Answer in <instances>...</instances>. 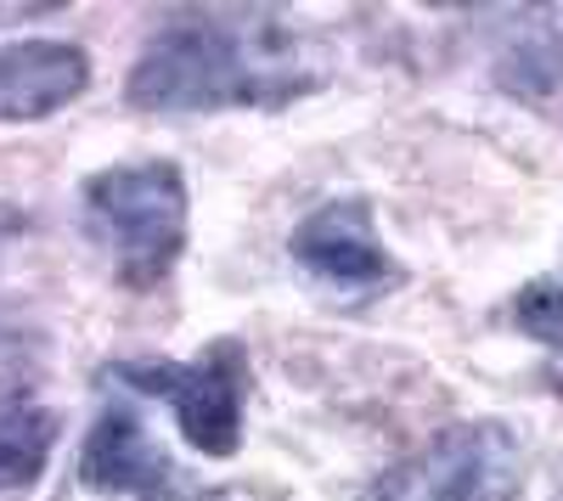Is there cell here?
<instances>
[{
	"mask_svg": "<svg viewBox=\"0 0 563 501\" xmlns=\"http://www.w3.org/2000/svg\"><path fill=\"white\" fill-rule=\"evenodd\" d=\"M321 85L305 40L276 12H169L124 79L141 113H225L288 108Z\"/></svg>",
	"mask_w": 563,
	"mask_h": 501,
	"instance_id": "obj_1",
	"label": "cell"
},
{
	"mask_svg": "<svg viewBox=\"0 0 563 501\" xmlns=\"http://www.w3.org/2000/svg\"><path fill=\"white\" fill-rule=\"evenodd\" d=\"M85 225L124 288H158L186 248V175L180 164H113L85 180Z\"/></svg>",
	"mask_w": 563,
	"mask_h": 501,
	"instance_id": "obj_2",
	"label": "cell"
},
{
	"mask_svg": "<svg viewBox=\"0 0 563 501\" xmlns=\"http://www.w3.org/2000/svg\"><path fill=\"white\" fill-rule=\"evenodd\" d=\"M519 496H525L519 428L496 417H467L422 439L395 468H384L361 501H519Z\"/></svg>",
	"mask_w": 563,
	"mask_h": 501,
	"instance_id": "obj_3",
	"label": "cell"
},
{
	"mask_svg": "<svg viewBox=\"0 0 563 501\" xmlns=\"http://www.w3.org/2000/svg\"><path fill=\"white\" fill-rule=\"evenodd\" d=\"M102 383L130 394L164 400L186 445L225 463L243 445V405H249V349L238 338H214L198 360H108Z\"/></svg>",
	"mask_w": 563,
	"mask_h": 501,
	"instance_id": "obj_4",
	"label": "cell"
},
{
	"mask_svg": "<svg viewBox=\"0 0 563 501\" xmlns=\"http://www.w3.org/2000/svg\"><path fill=\"white\" fill-rule=\"evenodd\" d=\"M79 485L90 496H124V501H249V485L209 490L192 474H180L175 457L130 405H108L90 423L79 445Z\"/></svg>",
	"mask_w": 563,
	"mask_h": 501,
	"instance_id": "obj_5",
	"label": "cell"
},
{
	"mask_svg": "<svg viewBox=\"0 0 563 501\" xmlns=\"http://www.w3.org/2000/svg\"><path fill=\"white\" fill-rule=\"evenodd\" d=\"M288 254L310 277L333 282V288H395L400 282V265L378 243L366 198H339V203H321L316 214H305Z\"/></svg>",
	"mask_w": 563,
	"mask_h": 501,
	"instance_id": "obj_6",
	"label": "cell"
},
{
	"mask_svg": "<svg viewBox=\"0 0 563 501\" xmlns=\"http://www.w3.org/2000/svg\"><path fill=\"white\" fill-rule=\"evenodd\" d=\"M90 85L85 45L68 40H12L0 45V124H29L68 108Z\"/></svg>",
	"mask_w": 563,
	"mask_h": 501,
	"instance_id": "obj_7",
	"label": "cell"
},
{
	"mask_svg": "<svg viewBox=\"0 0 563 501\" xmlns=\"http://www.w3.org/2000/svg\"><path fill=\"white\" fill-rule=\"evenodd\" d=\"M57 450V417L45 405H0V490H23L45 474Z\"/></svg>",
	"mask_w": 563,
	"mask_h": 501,
	"instance_id": "obj_8",
	"label": "cell"
},
{
	"mask_svg": "<svg viewBox=\"0 0 563 501\" xmlns=\"http://www.w3.org/2000/svg\"><path fill=\"white\" fill-rule=\"evenodd\" d=\"M512 327L563 355V282L536 277L530 288H519V299H512Z\"/></svg>",
	"mask_w": 563,
	"mask_h": 501,
	"instance_id": "obj_9",
	"label": "cell"
},
{
	"mask_svg": "<svg viewBox=\"0 0 563 501\" xmlns=\"http://www.w3.org/2000/svg\"><path fill=\"white\" fill-rule=\"evenodd\" d=\"M34 12H45V7H0V18H34Z\"/></svg>",
	"mask_w": 563,
	"mask_h": 501,
	"instance_id": "obj_10",
	"label": "cell"
}]
</instances>
